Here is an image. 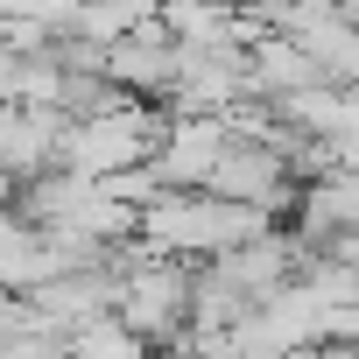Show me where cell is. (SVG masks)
<instances>
[{
	"instance_id": "277c9868",
	"label": "cell",
	"mask_w": 359,
	"mask_h": 359,
	"mask_svg": "<svg viewBox=\"0 0 359 359\" xmlns=\"http://www.w3.org/2000/svg\"><path fill=\"white\" fill-rule=\"evenodd\" d=\"M99 71H106L127 99L162 106V99H169V85H176V36L162 29V15H141L127 36H113V43H106Z\"/></svg>"
},
{
	"instance_id": "3957f363",
	"label": "cell",
	"mask_w": 359,
	"mask_h": 359,
	"mask_svg": "<svg viewBox=\"0 0 359 359\" xmlns=\"http://www.w3.org/2000/svg\"><path fill=\"white\" fill-rule=\"evenodd\" d=\"M205 191H219V198H240V205H261V212H289V198H296V176L282 169V155L268 148V141H254V134H233L219 155H212V169H205Z\"/></svg>"
},
{
	"instance_id": "8992f818",
	"label": "cell",
	"mask_w": 359,
	"mask_h": 359,
	"mask_svg": "<svg viewBox=\"0 0 359 359\" xmlns=\"http://www.w3.org/2000/svg\"><path fill=\"white\" fill-rule=\"evenodd\" d=\"M50 275V233L36 219H22L15 205H0V289H36Z\"/></svg>"
},
{
	"instance_id": "7a4b0ae2",
	"label": "cell",
	"mask_w": 359,
	"mask_h": 359,
	"mask_svg": "<svg viewBox=\"0 0 359 359\" xmlns=\"http://www.w3.org/2000/svg\"><path fill=\"white\" fill-rule=\"evenodd\" d=\"M113 317L141 338V345H162V352H184V331H191V282H184V254H148L120 275V296H113Z\"/></svg>"
},
{
	"instance_id": "ba28073f",
	"label": "cell",
	"mask_w": 359,
	"mask_h": 359,
	"mask_svg": "<svg viewBox=\"0 0 359 359\" xmlns=\"http://www.w3.org/2000/svg\"><path fill=\"white\" fill-rule=\"evenodd\" d=\"M8 191H15V176H8V169H0V205H8Z\"/></svg>"
},
{
	"instance_id": "5b68a950",
	"label": "cell",
	"mask_w": 359,
	"mask_h": 359,
	"mask_svg": "<svg viewBox=\"0 0 359 359\" xmlns=\"http://www.w3.org/2000/svg\"><path fill=\"white\" fill-rule=\"evenodd\" d=\"M64 141V113L43 99H0V169L8 176H36L57 162Z\"/></svg>"
},
{
	"instance_id": "6da1fadb",
	"label": "cell",
	"mask_w": 359,
	"mask_h": 359,
	"mask_svg": "<svg viewBox=\"0 0 359 359\" xmlns=\"http://www.w3.org/2000/svg\"><path fill=\"white\" fill-rule=\"evenodd\" d=\"M275 226V212H261V205H240V198H219V191H162V198H148L141 205V240L148 247H162V254H184V261H198V254H226V247H240V240H261Z\"/></svg>"
},
{
	"instance_id": "52a82bcc",
	"label": "cell",
	"mask_w": 359,
	"mask_h": 359,
	"mask_svg": "<svg viewBox=\"0 0 359 359\" xmlns=\"http://www.w3.org/2000/svg\"><path fill=\"white\" fill-rule=\"evenodd\" d=\"M127 92L92 64V71H57V85H50V106L64 113V120H92V113H106V106H120Z\"/></svg>"
},
{
	"instance_id": "9c48e42d",
	"label": "cell",
	"mask_w": 359,
	"mask_h": 359,
	"mask_svg": "<svg viewBox=\"0 0 359 359\" xmlns=\"http://www.w3.org/2000/svg\"><path fill=\"white\" fill-rule=\"evenodd\" d=\"M134 8H141V15H155V8H162V0H134Z\"/></svg>"
}]
</instances>
